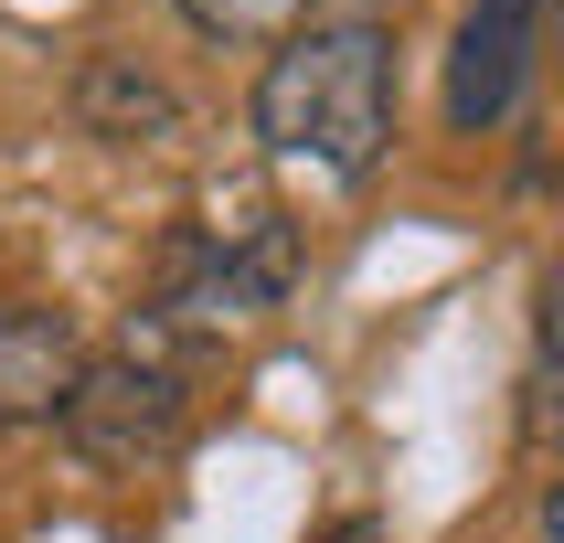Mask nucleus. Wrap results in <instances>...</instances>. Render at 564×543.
I'll return each instance as SVG.
<instances>
[{
	"label": "nucleus",
	"instance_id": "f257e3e1",
	"mask_svg": "<svg viewBox=\"0 0 564 543\" xmlns=\"http://www.w3.org/2000/svg\"><path fill=\"white\" fill-rule=\"evenodd\" d=\"M256 139L278 160H319L330 182H362L394 139V43H383V22L278 32V54L256 75Z\"/></svg>",
	"mask_w": 564,
	"mask_h": 543
},
{
	"label": "nucleus",
	"instance_id": "f03ea898",
	"mask_svg": "<svg viewBox=\"0 0 564 543\" xmlns=\"http://www.w3.org/2000/svg\"><path fill=\"white\" fill-rule=\"evenodd\" d=\"M288 267H299V235H288V214H267V203H256L246 224H203V235H182L171 267H160V319H171V330H235V319L278 309Z\"/></svg>",
	"mask_w": 564,
	"mask_h": 543
},
{
	"label": "nucleus",
	"instance_id": "7ed1b4c3",
	"mask_svg": "<svg viewBox=\"0 0 564 543\" xmlns=\"http://www.w3.org/2000/svg\"><path fill=\"white\" fill-rule=\"evenodd\" d=\"M64 437H75V458H96V469H150V458H171L182 447V373L160 362V351H96V362H75V383H64Z\"/></svg>",
	"mask_w": 564,
	"mask_h": 543
},
{
	"label": "nucleus",
	"instance_id": "20e7f679",
	"mask_svg": "<svg viewBox=\"0 0 564 543\" xmlns=\"http://www.w3.org/2000/svg\"><path fill=\"white\" fill-rule=\"evenodd\" d=\"M533 43H543L533 0H479L447 43V128H501L533 86Z\"/></svg>",
	"mask_w": 564,
	"mask_h": 543
},
{
	"label": "nucleus",
	"instance_id": "39448f33",
	"mask_svg": "<svg viewBox=\"0 0 564 543\" xmlns=\"http://www.w3.org/2000/svg\"><path fill=\"white\" fill-rule=\"evenodd\" d=\"M86 341H75V319L54 298H11L0 309V426H22V415H54L64 383H75Z\"/></svg>",
	"mask_w": 564,
	"mask_h": 543
},
{
	"label": "nucleus",
	"instance_id": "423d86ee",
	"mask_svg": "<svg viewBox=\"0 0 564 543\" xmlns=\"http://www.w3.org/2000/svg\"><path fill=\"white\" fill-rule=\"evenodd\" d=\"M75 118L96 128V139H160V128L182 118V96L160 86V75H139L128 54L86 64V86H75Z\"/></svg>",
	"mask_w": 564,
	"mask_h": 543
},
{
	"label": "nucleus",
	"instance_id": "0eeeda50",
	"mask_svg": "<svg viewBox=\"0 0 564 543\" xmlns=\"http://www.w3.org/2000/svg\"><path fill=\"white\" fill-rule=\"evenodd\" d=\"M182 22L214 43H278V32H299V0H182Z\"/></svg>",
	"mask_w": 564,
	"mask_h": 543
},
{
	"label": "nucleus",
	"instance_id": "6e6552de",
	"mask_svg": "<svg viewBox=\"0 0 564 543\" xmlns=\"http://www.w3.org/2000/svg\"><path fill=\"white\" fill-rule=\"evenodd\" d=\"M319 543H383V522H330Z\"/></svg>",
	"mask_w": 564,
	"mask_h": 543
}]
</instances>
